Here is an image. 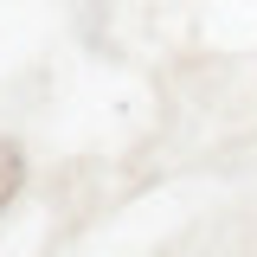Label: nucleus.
<instances>
[{"mask_svg":"<svg viewBox=\"0 0 257 257\" xmlns=\"http://www.w3.org/2000/svg\"><path fill=\"white\" fill-rule=\"evenodd\" d=\"M20 180H26V155H20L13 142H0V212L13 206V193H20Z\"/></svg>","mask_w":257,"mask_h":257,"instance_id":"f257e3e1","label":"nucleus"}]
</instances>
